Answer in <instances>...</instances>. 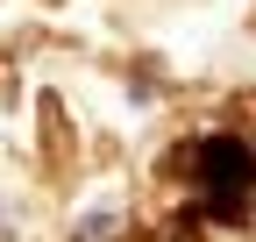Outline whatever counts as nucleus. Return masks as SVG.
Instances as JSON below:
<instances>
[{"label":"nucleus","instance_id":"f257e3e1","mask_svg":"<svg viewBox=\"0 0 256 242\" xmlns=\"http://www.w3.org/2000/svg\"><path fill=\"white\" fill-rule=\"evenodd\" d=\"M192 178H200V214L220 228H242L249 221V200H256V150L242 136H206L192 150Z\"/></svg>","mask_w":256,"mask_h":242}]
</instances>
